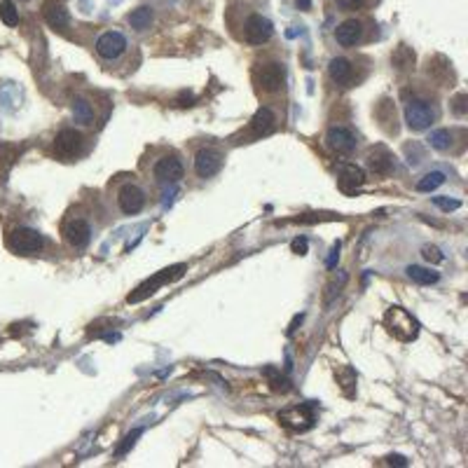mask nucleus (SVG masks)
<instances>
[{
	"label": "nucleus",
	"instance_id": "obj_1",
	"mask_svg": "<svg viewBox=\"0 0 468 468\" xmlns=\"http://www.w3.org/2000/svg\"><path fill=\"white\" fill-rule=\"evenodd\" d=\"M253 82L265 96H279L286 87V70L279 61H263L253 68Z\"/></svg>",
	"mask_w": 468,
	"mask_h": 468
},
{
	"label": "nucleus",
	"instance_id": "obj_2",
	"mask_svg": "<svg viewBox=\"0 0 468 468\" xmlns=\"http://www.w3.org/2000/svg\"><path fill=\"white\" fill-rule=\"evenodd\" d=\"M87 136L80 129L66 127L54 136V155L63 162H75L87 153Z\"/></svg>",
	"mask_w": 468,
	"mask_h": 468
},
{
	"label": "nucleus",
	"instance_id": "obj_3",
	"mask_svg": "<svg viewBox=\"0 0 468 468\" xmlns=\"http://www.w3.org/2000/svg\"><path fill=\"white\" fill-rule=\"evenodd\" d=\"M384 326L391 333L396 340L400 342H412L417 335H419V323L410 312H405L403 307H391L384 316Z\"/></svg>",
	"mask_w": 468,
	"mask_h": 468
},
{
	"label": "nucleus",
	"instance_id": "obj_4",
	"mask_svg": "<svg viewBox=\"0 0 468 468\" xmlns=\"http://www.w3.org/2000/svg\"><path fill=\"white\" fill-rule=\"evenodd\" d=\"M61 234H63V241L68 244L73 251H84L91 244V222L84 218L82 213H68V218L63 220V227H61Z\"/></svg>",
	"mask_w": 468,
	"mask_h": 468
},
{
	"label": "nucleus",
	"instance_id": "obj_5",
	"mask_svg": "<svg viewBox=\"0 0 468 468\" xmlns=\"http://www.w3.org/2000/svg\"><path fill=\"white\" fill-rule=\"evenodd\" d=\"M185 176V164L178 157V153L169 150V153L160 155L153 162V181L160 185H176Z\"/></svg>",
	"mask_w": 468,
	"mask_h": 468
},
{
	"label": "nucleus",
	"instance_id": "obj_6",
	"mask_svg": "<svg viewBox=\"0 0 468 468\" xmlns=\"http://www.w3.org/2000/svg\"><path fill=\"white\" fill-rule=\"evenodd\" d=\"M115 204H118L120 213L136 215V213H141L143 208L148 206V194H146V190H143L139 183L125 181L118 187V192H115Z\"/></svg>",
	"mask_w": 468,
	"mask_h": 468
},
{
	"label": "nucleus",
	"instance_id": "obj_7",
	"mask_svg": "<svg viewBox=\"0 0 468 468\" xmlns=\"http://www.w3.org/2000/svg\"><path fill=\"white\" fill-rule=\"evenodd\" d=\"M438 120V108L426 99H410L405 103V122L412 132H424Z\"/></svg>",
	"mask_w": 468,
	"mask_h": 468
},
{
	"label": "nucleus",
	"instance_id": "obj_8",
	"mask_svg": "<svg viewBox=\"0 0 468 468\" xmlns=\"http://www.w3.org/2000/svg\"><path fill=\"white\" fill-rule=\"evenodd\" d=\"M222 164H225V155H222L220 148L215 146H204L199 148L197 153H194L192 157V169L194 174H197V178H213L220 174Z\"/></svg>",
	"mask_w": 468,
	"mask_h": 468
},
{
	"label": "nucleus",
	"instance_id": "obj_9",
	"mask_svg": "<svg viewBox=\"0 0 468 468\" xmlns=\"http://www.w3.org/2000/svg\"><path fill=\"white\" fill-rule=\"evenodd\" d=\"M185 265H174V267H167V270H162V272H157V274L153 277V279H148V281H143V284L136 288V291L129 295L127 298V302L129 305H134V302H141V300H146L148 295H153V293H157L160 288L164 286V284H171V281H176V279H181L183 274H185Z\"/></svg>",
	"mask_w": 468,
	"mask_h": 468
},
{
	"label": "nucleus",
	"instance_id": "obj_10",
	"mask_svg": "<svg viewBox=\"0 0 468 468\" xmlns=\"http://www.w3.org/2000/svg\"><path fill=\"white\" fill-rule=\"evenodd\" d=\"M7 246L19 255H33L40 253V248L45 246V239L33 227H14L7 236Z\"/></svg>",
	"mask_w": 468,
	"mask_h": 468
},
{
	"label": "nucleus",
	"instance_id": "obj_11",
	"mask_svg": "<svg viewBox=\"0 0 468 468\" xmlns=\"http://www.w3.org/2000/svg\"><path fill=\"white\" fill-rule=\"evenodd\" d=\"M272 35H274V26H272V21L267 17H263V14L253 12L244 21V40H246L248 45L263 47L272 40Z\"/></svg>",
	"mask_w": 468,
	"mask_h": 468
},
{
	"label": "nucleus",
	"instance_id": "obj_12",
	"mask_svg": "<svg viewBox=\"0 0 468 468\" xmlns=\"http://www.w3.org/2000/svg\"><path fill=\"white\" fill-rule=\"evenodd\" d=\"M96 54L101 56V59H106V61H118L122 54L127 52V38L122 35L120 31H106V33H101L99 35V40H96Z\"/></svg>",
	"mask_w": 468,
	"mask_h": 468
},
{
	"label": "nucleus",
	"instance_id": "obj_13",
	"mask_svg": "<svg viewBox=\"0 0 468 468\" xmlns=\"http://www.w3.org/2000/svg\"><path fill=\"white\" fill-rule=\"evenodd\" d=\"M365 21L363 19H347L335 28V40L340 47H358L365 40Z\"/></svg>",
	"mask_w": 468,
	"mask_h": 468
},
{
	"label": "nucleus",
	"instance_id": "obj_14",
	"mask_svg": "<svg viewBox=\"0 0 468 468\" xmlns=\"http://www.w3.org/2000/svg\"><path fill=\"white\" fill-rule=\"evenodd\" d=\"M279 422L293 431H307L314 426V407L307 405V403L305 405L286 407L284 412L279 415Z\"/></svg>",
	"mask_w": 468,
	"mask_h": 468
},
{
	"label": "nucleus",
	"instance_id": "obj_15",
	"mask_svg": "<svg viewBox=\"0 0 468 468\" xmlns=\"http://www.w3.org/2000/svg\"><path fill=\"white\" fill-rule=\"evenodd\" d=\"M326 146L337 155H351L358 146L356 136L347 127H330L326 132Z\"/></svg>",
	"mask_w": 468,
	"mask_h": 468
},
{
	"label": "nucleus",
	"instance_id": "obj_16",
	"mask_svg": "<svg viewBox=\"0 0 468 468\" xmlns=\"http://www.w3.org/2000/svg\"><path fill=\"white\" fill-rule=\"evenodd\" d=\"M328 75L335 84H342V87H351V84H356V80H358L354 61L344 59V56H335V59H330Z\"/></svg>",
	"mask_w": 468,
	"mask_h": 468
},
{
	"label": "nucleus",
	"instance_id": "obj_17",
	"mask_svg": "<svg viewBox=\"0 0 468 468\" xmlns=\"http://www.w3.org/2000/svg\"><path fill=\"white\" fill-rule=\"evenodd\" d=\"M277 129V115L270 106H260L253 115L248 125V134L251 139H263V136H270Z\"/></svg>",
	"mask_w": 468,
	"mask_h": 468
},
{
	"label": "nucleus",
	"instance_id": "obj_18",
	"mask_svg": "<svg viewBox=\"0 0 468 468\" xmlns=\"http://www.w3.org/2000/svg\"><path fill=\"white\" fill-rule=\"evenodd\" d=\"M365 162H368L370 174L379 176V178L391 176L393 171H396V160H393V155L388 153V150H386L384 146L372 148L370 153H368V160H365Z\"/></svg>",
	"mask_w": 468,
	"mask_h": 468
},
{
	"label": "nucleus",
	"instance_id": "obj_19",
	"mask_svg": "<svg viewBox=\"0 0 468 468\" xmlns=\"http://www.w3.org/2000/svg\"><path fill=\"white\" fill-rule=\"evenodd\" d=\"M337 178H340L342 192H347V194H354L358 187L365 185V171L361 167H356V164H349V162L337 164Z\"/></svg>",
	"mask_w": 468,
	"mask_h": 468
},
{
	"label": "nucleus",
	"instance_id": "obj_20",
	"mask_svg": "<svg viewBox=\"0 0 468 468\" xmlns=\"http://www.w3.org/2000/svg\"><path fill=\"white\" fill-rule=\"evenodd\" d=\"M42 17L52 28H66L70 24V14L68 10L63 7L61 3H56V0H47L45 5H42Z\"/></svg>",
	"mask_w": 468,
	"mask_h": 468
},
{
	"label": "nucleus",
	"instance_id": "obj_21",
	"mask_svg": "<svg viewBox=\"0 0 468 468\" xmlns=\"http://www.w3.org/2000/svg\"><path fill=\"white\" fill-rule=\"evenodd\" d=\"M391 63H393L396 70H400V73H407V70H412L415 68V52H412V47L400 45L391 54Z\"/></svg>",
	"mask_w": 468,
	"mask_h": 468
},
{
	"label": "nucleus",
	"instance_id": "obj_22",
	"mask_svg": "<svg viewBox=\"0 0 468 468\" xmlns=\"http://www.w3.org/2000/svg\"><path fill=\"white\" fill-rule=\"evenodd\" d=\"M129 26L134 28L136 33H143V31H148L150 26H153V10L150 7H139V10H134L132 14H129Z\"/></svg>",
	"mask_w": 468,
	"mask_h": 468
},
{
	"label": "nucleus",
	"instance_id": "obj_23",
	"mask_svg": "<svg viewBox=\"0 0 468 468\" xmlns=\"http://www.w3.org/2000/svg\"><path fill=\"white\" fill-rule=\"evenodd\" d=\"M429 146L441 150V153H448V150L455 146V132H450V129H436V132L429 134Z\"/></svg>",
	"mask_w": 468,
	"mask_h": 468
},
{
	"label": "nucleus",
	"instance_id": "obj_24",
	"mask_svg": "<svg viewBox=\"0 0 468 468\" xmlns=\"http://www.w3.org/2000/svg\"><path fill=\"white\" fill-rule=\"evenodd\" d=\"M70 108H73L75 122H80V125H84V127H89L91 122H94V108H91V103H89L87 99L75 96L73 103H70Z\"/></svg>",
	"mask_w": 468,
	"mask_h": 468
},
{
	"label": "nucleus",
	"instance_id": "obj_25",
	"mask_svg": "<svg viewBox=\"0 0 468 468\" xmlns=\"http://www.w3.org/2000/svg\"><path fill=\"white\" fill-rule=\"evenodd\" d=\"M407 277L415 281V284L419 286H431V284H438V279H441V274L434 270H426V267H419V265H410V267L405 270Z\"/></svg>",
	"mask_w": 468,
	"mask_h": 468
},
{
	"label": "nucleus",
	"instance_id": "obj_26",
	"mask_svg": "<svg viewBox=\"0 0 468 468\" xmlns=\"http://www.w3.org/2000/svg\"><path fill=\"white\" fill-rule=\"evenodd\" d=\"M443 183H445L443 171H429V174H424L419 181H417V190H419V192H434Z\"/></svg>",
	"mask_w": 468,
	"mask_h": 468
},
{
	"label": "nucleus",
	"instance_id": "obj_27",
	"mask_svg": "<svg viewBox=\"0 0 468 468\" xmlns=\"http://www.w3.org/2000/svg\"><path fill=\"white\" fill-rule=\"evenodd\" d=\"M0 21L10 28L19 24V10L12 0H3V3H0Z\"/></svg>",
	"mask_w": 468,
	"mask_h": 468
},
{
	"label": "nucleus",
	"instance_id": "obj_28",
	"mask_svg": "<svg viewBox=\"0 0 468 468\" xmlns=\"http://www.w3.org/2000/svg\"><path fill=\"white\" fill-rule=\"evenodd\" d=\"M450 108H452V113H455L457 118H466V113H468V94L459 91L457 96L452 99Z\"/></svg>",
	"mask_w": 468,
	"mask_h": 468
},
{
	"label": "nucleus",
	"instance_id": "obj_29",
	"mask_svg": "<svg viewBox=\"0 0 468 468\" xmlns=\"http://www.w3.org/2000/svg\"><path fill=\"white\" fill-rule=\"evenodd\" d=\"M422 255H424V260L431 263V265H438V263L445 260L443 251L438 248V246H424V248H422Z\"/></svg>",
	"mask_w": 468,
	"mask_h": 468
},
{
	"label": "nucleus",
	"instance_id": "obj_30",
	"mask_svg": "<svg viewBox=\"0 0 468 468\" xmlns=\"http://www.w3.org/2000/svg\"><path fill=\"white\" fill-rule=\"evenodd\" d=\"M139 436H141V429H136V431H132V434H129V436L125 438V443H122V445H120V448H118V450H115V457H125V455H127V452H129V450H132V448H134V445H136V438H139Z\"/></svg>",
	"mask_w": 468,
	"mask_h": 468
},
{
	"label": "nucleus",
	"instance_id": "obj_31",
	"mask_svg": "<svg viewBox=\"0 0 468 468\" xmlns=\"http://www.w3.org/2000/svg\"><path fill=\"white\" fill-rule=\"evenodd\" d=\"M434 204L438 208H443L445 213H450V211H457V208L462 206V201H459V199H448V197H434Z\"/></svg>",
	"mask_w": 468,
	"mask_h": 468
},
{
	"label": "nucleus",
	"instance_id": "obj_32",
	"mask_svg": "<svg viewBox=\"0 0 468 468\" xmlns=\"http://www.w3.org/2000/svg\"><path fill=\"white\" fill-rule=\"evenodd\" d=\"M337 5L347 12H356V10H363V7L368 5V0H337Z\"/></svg>",
	"mask_w": 468,
	"mask_h": 468
},
{
	"label": "nucleus",
	"instance_id": "obj_33",
	"mask_svg": "<svg viewBox=\"0 0 468 468\" xmlns=\"http://www.w3.org/2000/svg\"><path fill=\"white\" fill-rule=\"evenodd\" d=\"M291 248H293V253H298V255H305V253H307V248H309V244H307V239H305V236H298V239H293Z\"/></svg>",
	"mask_w": 468,
	"mask_h": 468
},
{
	"label": "nucleus",
	"instance_id": "obj_34",
	"mask_svg": "<svg viewBox=\"0 0 468 468\" xmlns=\"http://www.w3.org/2000/svg\"><path fill=\"white\" fill-rule=\"evenodd\" d=\"M337 258H340V241H337L335 246H333V251H330V258H328V267H330V270L335 267Z\"/></svg>",
	"mask_w": 468,
	"mask_h": 468
},
{
	"label": "nucleus",
	"instance_id": "obj_35",
	"mask_svg": "<svg viewBox=\"0 0 468 468\" xmlns=\"http://www.w3.org/2000/svg\"><path fill=\"white\" fill-rule=\"evenodd\" d=\"M386 464H391V466H407V459L400 457V455H388Z\"/></svg>",
	"mask_w": 468,
	"mask_h": 468
},
{
	"label": "nucleus",
	"instance_id": "obj_36",
	"mask_svg": "<svg viewBox=\"0 0 468 468\" xmlns=\"http://www.w3.org/2000/svg\"><path fill=\"white\" fill-rule=\"evenodd\" d=\"M295 3H298L300 10H309L312 7V0H295Z\"/></svg>",
	"mask_w": 468,
	"mask_h": 468
}]
</instances>
